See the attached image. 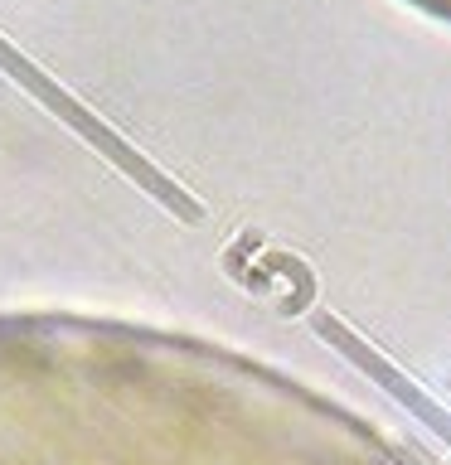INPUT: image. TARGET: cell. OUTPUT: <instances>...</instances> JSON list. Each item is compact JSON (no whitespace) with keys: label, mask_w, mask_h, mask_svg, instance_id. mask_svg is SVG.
Returning a JSON list of instances; mask_svg holds the SVG:
<instances>
[{"label":"cell","mask_w":451,"mask_h":465,"mask_svg":"<svg viewBox=\"0 0 451 465\" xmlns=\"http://www.w3.org/2000/svg\"><path fill=\"white\" fill-rule=\"evenodd\" d=\"M0 465H398L233 363L87 325H0Z\"/></svg>","instance_id":"6da1fadb"}]
</instances>
